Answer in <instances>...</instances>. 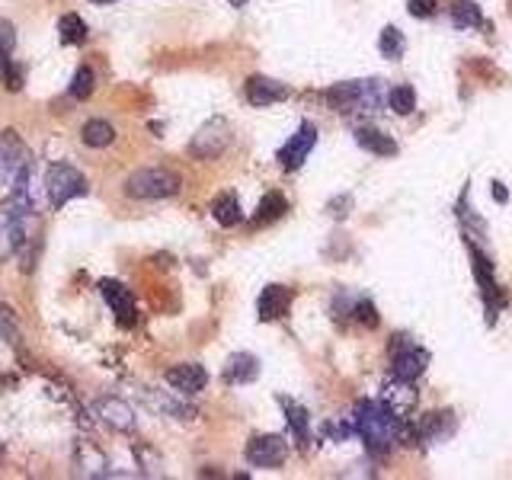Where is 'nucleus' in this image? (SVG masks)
Returning <instances> with one entry per match:
<instances>
[{"label": "nucleus", "mask_w": 512, "mask_h": 480, "mask_svg": "<svg viewBox=\"0 0 512 480\" xmlns=\"http://www.w3.org/2000/svg\"><path fill=\"white\" fill-rule=\"evenodd\" d=\"M455 429H458L455 416L448 413V410H436V413H426L423 420L413 426L410 436H413V439H420V442H426V445H439V442H445V439H452V436H455Z\"/></svg>", "instance_id": "obj_14"}, {"label": "nucleus", "mask_w": 512, "mask_h": 480, "mask_svg": "<svg viewBox=\"0 0 512 480\" xmlns=\"http://www.w3.org/2000/svg\"><path fill=\"white\" fill-rule=\"evenodd\" d=\"M288 308H292V288L285 285H266L260 292V301H256V311H260V320H279Z\"/></svg>", "instance_id": "obj_17"}, {"label": "nucleus", "mask_w": 512, "mask_h": 480, "mask_svg": "<svg viewBox=\"0 0 512 480\" xmlns=\"http://www.w3.org/2000/svg\"><path fill=\"white\" fill-rule=\"evenodd\" d=\"M32 218V196L29 189L10 192V199L0 205V263L13 260L26 247V221Z\"/></svg>", "instance_id": "obj_2"}, {"label": "nucleus", "mask_w": 512, "mask_h": 480, "mask_svg": "<svg viewBox=\"0 0 512 480\" xmlns=\"http://www.w3.org/2000/svg\"><path fill=\"white\" fill-rule=\"evenodd\" d=\"M429 365V352L423 346H416L407 336H397L394 340V352H391V375L404 378V381H416Z\"/></svg>", "instance_id": "obj_8"}, {"label": "nucleus", "mask_w": 512, "mask_h": 480, "mask_svg": "<svg viewBox=\"0 0 512 480\" xmlns=\"http://www.w3.org/2000/svg\"><path fill=\"white\" fill-rule=\"evenodd\" d=\"M356 144H359L362 151L375 154V157H394V154H397L394 138H391V135H384V132H378L375 125H359V128H356Z\"/></svg>", "instance_id": "obj_20"}, {"label": "nucleus", "mask_w": 512, "mask_h": 480, "mask_svg": "<svg viewBox=\"0 0 512 480\" xmlns=\"http://www.w3.org/2000/svg\"><path fill=\"white\" fill-rule=\"evenodd\" d=\"M228 4H234V7H244V4H247V0H228Z\"/></svg>", "instance_id": "obj_38"}, {"label": "nucleus", "mask_w": 512, "mask_h": 480, "mask_svg": "<svg viewBox=\"0 0 512 480\" xmlns=\"http://www.w3.org/2000/svg\"><path fill=\"white\" fill-rule=\"evenodd\" d=\"M16 52V26L10 20H0V64L13 61Z\"/></svg>", "instance_id": "obj_32"}, {"label": "nucleus", "mask_w": 512, "mask_h": 480, "mask_svg": "<svg viewBox=\"0 0 512 480\" xmlns=\"http://www.w3.org/2000/svg\"><path fill=\"white\" fill-rule=\"evenodd\" d=\"M90 4H100V7H106V4H119V0H90Z\"/></svg>", "instance_id": "obj_37"}, {"label": "nucleus", "mask_w": 512, "mask_h": 480, "mask_svg": "<svg viewBox=\"0 0 512 480\" xmlns=\"http://www.w3.org/2000/svg\"><path fill=\"white\" fill-rule=\"evenodd\" d=\"M96 288H100V295H103V301L109 304V311L116 314V324H119V327H135V320H138L135 295L128 292V288H125L119 279H103Z\"/></svg>", "instance_id": "obj_10"}, {"label": "nucleus", "mask_w": 512, "mask_h": 480, "mask_svg": "<svg viewBox=\"0 0 512 480\" xmlns=\"http://www.w3.org/2000/svg\"><path fill=\"white\" fill-rule=\"evenodd\" d=\"M87 189H90L87 176L71 164H52L45 170V196L52 212H61L71 199L87 196Z\"/></svg>", "instance_id": "obj_6"}, {"label": "nucleus", "mask_w": 512, "mask_h": 480, "mask_svg": "<svg viewBox=\"0 0 512 480\" xmlns=\"http://www.w3.org/2000/svg\"><path fill=\"white\" fill-rule=\"evenodd\" d=\"M452 23L455 29H480L484 26V13L471 0H455L452 4Z\"/></svg>", "instance_id": "obj_26"}, {"label": "nucleus", "mask_w": 512, "mask_h": 480, "mask_svg": "<svg viewBox=\"0 0 512 480\" xmlns=\"http://www.w3.org/2000/svg\"><path fill=\"white\" fill-rule=\"evenodd\" d=\"M260 378V359L253 352H234L224 365V381L228 384H250Z\"/></svg>", "instance_id": "obj_19"}, {"label": "nucleus", "mask_w": 512, "mask_h": 480, "mask_svg": "<svg viewBox=\"0 0 512 480\" xmlns=\"http://www.w3.org/2000/svg\"><path fill=\"white\" fill-rule=\"evenodd\" d=\"M32 176V151L23 141V135L16 128H4L0 132V189L16 192L29 189Z\"/></svg>", "instance_id": "obj_3"}, {"label": "nucleus", "mask_w": 512, "mask_h": 480, "mask_svg": "<svg viewBox=\"0 0 512 480\" xmlns=\"http://www.w3.org/2000/svg\"><path fill=\"white\" fill-rule=\"evenodd\" d=\"M93 416L103 426H109L112 432H135V426H138L132 404L122 400V397H96L93 400Z\"/></svg>", "instance_id": "obj_9"}, {"label": "nucleus", "mask_w": 512, "mask_h": 480, "mask_svg": "<svg viewBox=\"0 0 512 480\" xmlns=\"http://www.w3.org/2000/svg\"><path fill=\"white\" fill-rule=\"evenodd\" d=\"M288 212V202L282 192H266V196L260 199V208H256V224H269V221H276Z\"/></svg>", "instance_id": "obj_27"}, {"label": "nucleus", "mask_w": 512, "mask_h": 480, "mask_svg": "<svg viewBox=\"0 0 512 480\" xmlns=\"http://www.w3.org/2000/svg\"><path fill=\"white\" fill-rule=\"evenodd\" d=\"M0 340L7 346H16V340H20V320H16L7 304H0Z\"/></svg>", "instance_id": "obj_31"}, {"label": "nucleus", "mask_w": 512, "mask_h": 480, "mask_svg": "<svg viewBox=\"0 0 512 480\" xmlns=\"http://www.w3.org/2000/svg\"><path fill=\"white\" fill-rule=\"evenodd\" d=\"M388 106L397 112V116H410L416 109V90L410 84H397L388 90Z\"/></svg>", "instance_id": "obj_29"}, {"label": "nucleus", "mask_w": 512, "mask_h": 480, "mask_svg": "<svg viewBox=\"0 0 512 480\" xmlns=\"http://www.w3.org/2000/svg\"><path fill=\"white\" fill-rule=\"evenodd\" d=\"M436 0H410L407 10L410 16H416V20H429V16H436Z\"/></svg>", "instance_id": "obj_35"}, {"label": "nucleus", "mask_w": 512, "mask_h": 480, "mask_svg": "<svg viewBox=\"0 0 512 480\" xmlns=\"http://www.w3.org/2000/svg\"><path fill=\"white\" fill-rule=\"evenodd\" d=\"M183 189L180 173H173L167 167H144L125 176L122 192L128 199L138 202H157V199H173Z\"/></svg>", "instance_id": "obj_4"}, {"label": "nucleus", "mask_w": 512, "mask_h": 480, "mask_svg": "<svg viewBox=\"0 0 512 480\" xmlns=\"http://www.w3.org/2000/svg\"><path fill=\"white\" fill-rule=\"evenodd\" d=\"M58 39H61V45H84L90 39V29L84 23V16L64 13L58 20Z\"/></svg>", "instance_id": "obj_24"}, {"label": "nucleus", "mask_w": 512, "mask_h": 480, "mask_svg": "<svg viewBox=\"0 0 512 480\" xmlns=\"http://www.w3.org/2000/svg\"><path fill=\"white\" fill-rule=\"evenodd\" d=\"M80 141L93 151L109 148V144L116 141V128H112V122H106V119H87L84 128H80Z\"/></svg>", "instance_id": "obj_23"}, {"label": "nucleus", "mask_w": 512, "mask_h": 480, "mask_svg": "<svg viewBox=\"0 0 512 480\" xmlns=\"http://www.w3.org/2000/svg\"><path fill=\"white\" fill-rule=\"evenodd\" d=\"M74 471L80 477H112L103 452L93 442H87V439L77 442V448H74Z\"/></svg>", "instance_id": "obj_16"}, {"label": "nucleus", "mask_w": 512, "mask_h": 480, "mask_svg": "<svg viewBox=\"0 0 512 480\" xmlns=\"http://www.w3.org/2000/svg\"><path fill=\"white\" fill-rule=\"evenodd\" d=\"M356 320H359V324H365V327H378V311H375V304L368 301L365 295L356 304Z\"/></svg>", "instance_id": "obj_34"}, {"label": "nucleus", "mask_w": 512, "mask_h": 480, "mask_svg": "<svg viewBox=\"0 0 512 480\" xmlns=\"http://www.w3.org/2000/svg\"><path fill=\"white\" fill-rule=\"evenodd\" d=\"M288 458V439L285 436H253L247 442V461L253 468H282Z\"/></svg>", "instance_id": "obj_11"}, {"label": "nucleus", "mask_w": 512, "mask_h": 480, "mask_svg": "<svg viewBox=\"0 0 512 480\" xmlns=\"http://www.w3.org/2000/svg\"><path fill=\"white\" fill-rule=\"evenodd\" d=\"M352 423H356V436L365 442V448L372 455H388L391 448L404 439V426L407 420L397 410H391L384 400H362L352 413Z\"/></svg>", "instance_id": "obj_1"}, {"label": "nucleus", "mask_w": 512, "mask_h": 480, "mask_svg": "<svg viewBox=\"0 0 512 480\" xmlns=\"http://www.w3.org/2000/svg\"><path fill=\"white\" fill-rule=\"evenodd\" d=\"M244 93H247V103L256 109H266V106H276V103L288 100L285 84H279V80H272V77H260V74L247 80Z\"/></svg>", "instance_id": "obj_15"}, {"label": "nucleus", "mask_w": 512, "mask_h": 480, "mask_svg": "<svg viewBox=\"0 0 512 480\" xmlns=\"http://www.w3.org/2000/svg\"><path fill=\"white\" fill-rule=\"evenodd\" d=\"M327 103L336 112H378L381 103H388V93H381V80H346L327 90Z\"/></svg>", "instance_id": "obj_5"}, {"label": "nucleus", "mask_w": 512, "mask_h": 480, "mask_svg": "<svg viewBox=\"0 0 512 480\" xmlns=\"http://www.w3.org/2000/svg\"><path fill=\"white\" fill-rule=\"evenodd\" d=\"M378 48H381V55H384V58L400 61V58H404V52H407V39H404V32H400L397 26H388V29L381 32Z\"/></svg>", "instance_id": "obj_28"}, {"label": "nucleus", "mask_w": 512, "mask_h": 480, "mask_svg": "<svg viewBox=\"0 0 512 480\" xmlns=\"http://www.w3.org/2000/svg\"><path fill=\"white\" fill-rule=\"evenodd\" d=\"M324 436L333 439V442H349L352 436H356V423H327L324 426Z\"/></svg>", "instance_id": "obj_33"}, {"label": "nucleus", "mask_w": 512, "mask_h": 480, "mask_svg": "<svg viewBox=\"0 0 512 480\" xmlns=\"http://www.w3.org/2000/svg\"><path fill=\"white\" fill-rule=\"evenodd\" d=\"M96 87V74L90 64H80V68L74 71V80H71V96L74 100H87V96L93 93Z\"/></svg>", "instance_id": "obj_30"}, {"label": "nucleus", "mask_w": 512, "mask_h": 480, "mask_svg": "<svg viewBox=\"0 0 512 480\" xmlns=\"http://www.w3.org/2000/svg\"><path fill=\"white\" fill-rule=\"evenodd\" d=\"M314 144H317V125H311V122H301L298 125V132L285 141V148L279 151V164L285 167V170H298L304 160L311 157V151H314Z\"/></svg>", "instance_id": "obj_12"}, {"label": "nucleus", "mask_w": 512, "mask_h": 480, "mask_svg": "<svg viewBox=\"0 0 512 480\" xmlns=\"http://www.w3.org/2000/svg\"><path fill=\"white\" fill-rule=\"evenodd\" d=\"M141 397H144V404H148L151 410L164 413V416H173V420H192V416H196V410H192L189 404L176 400V397H183V394L170 397V394H160V391H144Z\"/></svg>", "instance_id": "obj_22"}, {"label": "nucleus", "mask_w": 512, "mask_h": 480, "mask_svg": "<svg viewBox=\"0 0 512 480\" xmlns=\"http://www.w3.org/2000/svg\"><path fill=\"white\" fill-rule=\"evenodd\" d=\"M490 192H493V199H496V202H506V199H509V192L503 189V183H493Z\"/></svg>", "instance_id": "obj_36"}, {"label": "nucleus", "mask_w": 512, "mask_h": 480, "mask_svg": "<svg viewBox=\"0 0 512 480\" xmlns=\"http://www.w3.org/2000/svg\"><path fill=\"white\" fill-rule=\"evenodd\" d=\"M228 144H231V125H228V119L215 116V119H208L196 135H192L189 154L196 160H215L228 151Z\"/></svg>", "instance_id": "obj_7"}, {"label": "nucleus", "mask_w": 512, "mask_h": 480, "mask_svg": "<svg viewBox=\"0 0 512 480\" xmlns=\"http://www.w3.org/2000/svg\"><path fill=\"white\" fill-rule=\"evenodd\" d=\"M212 215L221 228H234V224H240V218H244V212H240V199L234 192H221V196L212 202Z\"/></svg>", "instance_id": "obj_25"}, {"label": "nucleus", "mask_w": 512, "mask_h": 480, "mask_svg": "<svg viewBox=\"0 0 512 480\" xmlns=\"http://www.w3.org/2000/svg\"><path fill=\"white\" fill-rule=\"evenodd\" d=\"M279 404L285 410V423H288V429H292L295 442L301 448H308V442H311V416H308V410H304L301 404H295V400H285V397H279Z\"/></svg>", "instance_id": "obj_21"}, {"label": "nucleus", "mask_w": 512, "mask_h": 480, "mask_svg": "<svg viewBox=\"0 0 512 480\" xmlns=\"http://www.w3.org/2000/svg\"><path fill=\"white\" fill-rule=\"evenodd\" d=\"M381 400L388 404L391 410H397L400 416H410V410L416 407V391H413V381H404V378H394L384 381V391H381Z\"/></svg>", "instance_id": "obj_18"}, {"label": "nucleus", "mask_w": 512, "mask_h": 480, "mask_svg": "<svg viewBox=\"0 0 512 480\" xmlns=\"http://www.w3.org/2000/svg\"><path fill=\"white\" fill-rule=\"evenodd\" d=\"M164 381L173 388V394H183V397H196L199 391H205L208 384V372L199 365V362H180L167 368Z\"/></svg>", "instance_id": "obj_13"}]
</instances>
